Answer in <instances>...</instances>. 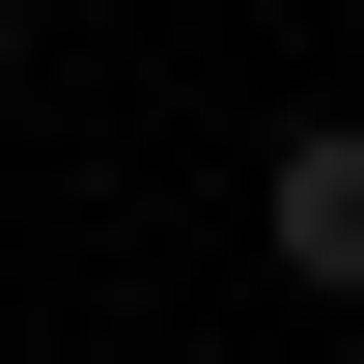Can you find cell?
Returning <instances> with one entry per match:
<instances>
[{"instance_id": "1", "label": "cell", "mask_w": 364, "mask_h": 364, "mask_svg": "<svg viewBox=\"0 0 364 364\" xmlns=\"http://www.w3.org/2000/svg\"><path fill=\"white\" fill-rule=\"evenodd\" d=\"M280 280H309V309H364V112L280 140Z\"/></svg>"}, {"instance_id": "2", "label": "cell", "mask_w": 364, "mask_h": 364, "mask_svg": "<svg viewBox=\"0 0 364 364\" xmlns=\"http://www.w3.org/2000/svg\"><path fill=\"white\" fill-rule=\"evenodd\" d=\"M0 28H28V0H0Z\"/></svg>"}]
</instances>
